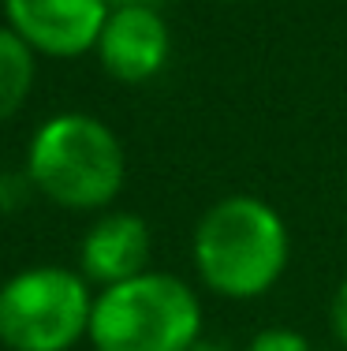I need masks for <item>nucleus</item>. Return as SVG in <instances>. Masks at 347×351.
Returning a JSON list of instances; mask_svg holds the SVG:
<instances>
[{"label":"nucleus","instance_id":"1","mask_svg":"<svg viewBox=\"0 0 347 351\" xmlns=\"http://www.w3.org/2000/svg\"><path fill=\"white\" fill-rule=\"evenodd\" d=\"M194 269L220 299H258L284 277L292 239L287 224L258 195H228L194 228Z\"/></svg>","mask_w":347,"mask_h":351},{"label":"nucleus","instance_id":"2","mask_svg":"<svg viewBox=\"0 0 347 351\" xmlns=\"http://www.w3.org/2000/svg\"><path fill=\"white\" fill-rule=\"evenodd\" d=\"M27 180L64 210H101L123 191L127 157L109 123L86 112H60L30 138Z\"/></svg>","mask_w":347,"mask_h":351},{"label":"nucleus","instance_id":"3","mask_svg":"<svg viewBox=\"0 0 347 351\" xmlns=\"http://www.w3.org/2000/svg\"><path fill=\"white\" fill-rule=\"evenodd\" d=\"M86 337L97 351H187L202 340V303L176 273L146 269L94 299Z\"/></svg>","mask_w":347,"mask_h":351},{"label":"nucleus","instance_id":"4","mask_svg":"<svg viewBox=\"0 0 347 351\" xmlns=\"http://www.w3.org/2000/svg\"><path fill=\"white\" fill-rule=\"evenodd\" d=\"M94 295L86 277L34 265L0 288V340L12 351H68L90 332Z\"/></svg>","mask_w":347,"mask_h":351},{"label":"nucleus","instance_id":"5","mask_svg":"<svg viewBox=\"0 0 347 351\" xmlns=\"http://www.w3.org/2000/svg\"><path fill=\"white\" fill-rule=\"evenodd\" d=\"M109 12V0H4L8 27L30 49L64 60L97 49Z\"/></svg>","mask_w":347,"mask_h":351},{"label":"nucleus","instance_id":"6","mask_svg":"<svg viewBox=\"0 0 347 351\" xmlns=\"http://www.w3.org/2000/svg\"><path fill=\"white\" fill-rule=\"evenodd\" d=\"M168 53L172 34L157 8H112L109 23L97 38L101 68L127 86L150 82L153 75H161V68L168 64Z\"/></svg>","mask_w":347,"mask_h":351},{"label":"nucleus","instance_id":"7","mask_svg":"<svg viewBox=\"0 0 347 351\" xmlns=\"http://www.w3.org/2000/svg\"><path fill=\"white\" fill-rule=\"evenodd\" d=\"M150 224L135 213H109L86 232L79 247V262H82V277L97 280L105 288L123 284L138 273H146L150 265Z\"/></svg>","mask_w":347,"mask_h":351},{"label":"nucleus","instance_id":"8","mask_svg":"<svg viewBox=\"0 0 347 351\" xmlns=\"http://www.w3.org/2000/svg\"><path fill=\"white\" fill-rule=\"evenodd\" d=\"M34 86V49L12 27H0V123L12 120Z\"/></svg>","mask_w":347,"mask_h":351},{"label":"nucleus","instance_id":"9","mask_svg":"<svg viewBox=\"0 0 347 351\" xmlns=\"http://www.w3.org/2000/svg\"><path fill=\"white\" fill-rule=\"evenodd\" d=\"M246 351H313V344L303 337L299 329H287V325H269V329L254 332V340L246 344Z\"/></svg>","mask_w":347,"mask_h":351},{"label":"nucleus","instance_id":"10","mask_svg":"<svg viewBox=\"0 0 347 351\" xmlns=\"http://www.w3.org/2000/svg\"><path fill=\"white\" fill-rule=\"evenodd\" d=\"M329 325H333V337L347 348V280L336 288L333 306H329Z\"/></svg>","mask_w":347,"mask_h":351},{"label":"nucleus","instance_id":"11","mask_svg":"<svg viewBox=\"0 0 347 351\" xmlns=\"http://www.w3.org/2000/svg\"><path fill=\"white\" fill-rule=\"evenodd\" d=\"M187 351H235V348H228V344H220V340H194Z\"/></svg>","mask_w":347,"mask_h":351},{"label":"nucleus","instance_id":"12","mask_svg":"<svg viewBox=\"0 0 347 351\" xmlns=\"http://www.w3.org/2000/svg\"><path fill=\"white\" fill-rule=\"evenodd\" d=\"M112 8H161V0H109Z\"/></svg>","mask_w":347,"mask_h":351},{"label":"nucleus","instance_id":"13","mask_svg":"<svg viewBox=\"0 0 347 351\" xmlns=\"http://www.w3.org/2000/svg\"><path fill=\"white\" fill-rule=\"evenodd\" d=\"M231 4H235V0H231Z\"/></svg>","mask_w":347,"mask_h":351}]
</instances>
